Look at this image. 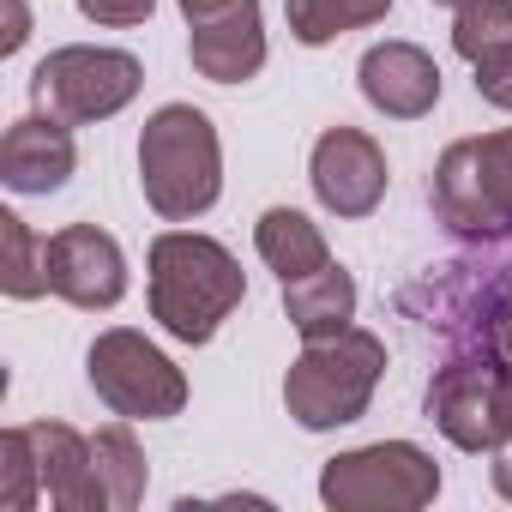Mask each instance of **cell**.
<instances>
[{
    "label": "cell",
    "instance_id": "27",
    "mask_svg": "<svg viewBox=\"0 0 512 512\" xmlns=\"http://www.w3.org/2000/svg\"><path fill=\"white\" fill-rule=\"evenodd\" d=\"M488 458H494V464H488V476H494V494H500V500H512V434H506V440H500Z\"/></svg>",
    "mask_w": 512,
    "mask_h": 512
},
{
    "label": "cell",
    "instance_id": "6",
    "mask_svg": "<svg viewBox=\"0 0 512 512\" xmlns=\"http://www.w3.org/2000/svg\"><path fill=\"white\" fill-rule=\"evenodd\" d=\"M440 494V464L416 440H374L326 458L320 500L332 512H416Z\"/></svg>",
    "mask_w": 512,
    "mask_h": 512
},
{
    "label": "cell",
    "instance_id": "18",
    "mask_svg": "<svg viewBox=\"0 0 512 512\" xmlns=\"http://www.w3.org/2000/svg\"><path fill=\"white\" fill-rule=\"evenodd\" d=\"M386 13H392V0H284L290 37H296L302 49H326V43H338L344 31L380 25Z\"/></svg>",
    "mask_w": 512,
    "mask_h": 512
},
{
    "label": "cell",
    "instance_id": "15",
    "mask_svg": "<svg viewBox=\"0 0 512 512\" xmlns=\"http://www.w3.org/2000/svg\"><path fill=\"white\" fill-rule=\"evenodd\" d=\"M253 247H260V260L278 272V284L332 266V247H326L320 223H314L308 211H296V205H272V211H260V223H253Z\"/></svg>",
    "mask_w": 512,
    "mask_h": 512
},
{
    "label": "cell",
    "instance_id": "12",
    "mask_svg": "<svg viewBox=\"0 0 512 512\" xmlns=\"http://www.w3.org/2000/svg\"><path fill=\"white\" fill-rule=\"evenodd\" d=\"M79 169V151H73V127L55 121V115H25L7 127L0 139V181L13 193H61Z\"/></svg>",
    "mask_w": 512,
    "mask_h": 512
},
{
    "label": "cell",
    "instance_id": "26",
    "mask_svg": "<svg viewBox=\"0 0 512 512\" xmlns=\"http://www.w3.org/2000/svg\"><path fill=\"white\" fill-rule=\"evenodd\" d=\"M494 422H500V440L512 434V356L500 362V386H494Z\"/></svg>",
    "mask_w": 512,
    "mask_h": 512
},
{
    "label": "cell",
    "instance_id": "10",
    "mask_svg": "<svg viewBox=\"0 0 512 512\" xmlns=\"http://www.w3.org/2000/svg\"><path fill=\"white\" fill-rule=\"evenodd\" d=\"M49 290L85 314H103L127 296V253L97 223H67L49 235Z\"/></svg>",
    "mask_w": 512,
    "mask_h": 512
},
{
    "label": "cell",
    "instance_id": "17",
    "mask_svg": "<svg viewBox=\"0 0 512 512\" xmlns=\"http://www.w3.org/2000/svg\"><path fill=\"white\" fill-rule=\"evenodd\" d=\"M91 452H97V476H103V494H109V512H133L145 500V482H151V464H145V446L133 440L127 416L97 428L91 434Z\"/></svg>",
    "mask_w": 512,
    "mask_h": 512
},
{
    "label": "cell",
    "instance_id": "16",
    "mask_svg": "<svg viewBox=\"0 0 512 512\" xmlns=\"http://www.w3.org/2000/svg\"><path fill=\"white\" fill-rule=\"evenodd\" d=\"M284 314H290V326H296L302 344L308 338H332V332H344L356 320V278L338 260L320 266V272H308V278H290L284 284Z\"/></svg>",
    "mask_w": 512,
    "mask_h": 512
},
{
    "label": "cell",
    "instance_id": "21",
    "mask_svg": "<svg viewBox=\"0 0 512 512\" xmlns=\"http://www.w3.org/2000/svg\"><path fill=\"white\" fill-rule=\"evenodd\" d=\"M512 43V0H470L452 19V49L464 61H482L488 49Z\"/></svg>",
    "mask_w": 512,
    "mask_h": 512
},
{
    "label": "cell",
    "instance_id": "23",
    "mask_svg": "<svg viewBox=\"0 0 512 512\" xmlns=\"http://www.w3.org/2000/svg\"><path fill=\"white\" fill-rule=\"evenodd\" d=\"M79 13L91 25H109V31H127V25H145L157 13V0H79Z\"/></svg>",
    "mask_w": 512,
    "mask_h": 512
},
{
    "label": "cell",
    "instance_id": "8",
    "mask_svg": "<svg viewBox=\"0 0 512 512\" xmlns=\"http://www.w3.org/2000/svg\"><path fill=\"white\" fill-rule=\"evenodd\" d=\"M494 350H446V362L428 380V416L458 452H494L500 422H494V386H500Z\"/></svg>",
    "mask_w": 512,
    "mask_h": 512
},
{
    "label": "cell",
    "instance_id": "7",
    "mask_svg": "<svg viewBox=\"0 0 512 512\" xmlns=\"http://www.w3.org/2000/svg\"><path fill=\"white\" fill-rule=\"evenodd\" d=\"M85 374L91 392L127 422H169L187 410V374L133 326L97 332V344L85 350Z\"/></svg>",
    "mask_w": 512,
    "mask_h": 512
},
{
    "label": "cell",
    "instance_id": "9",
    "mask_svg": "<svg viewBox=\"0 0 512 512\" xmlns=\"http://www.w3.org/2000/svg\"><path fill=\"white\" fill-rule=\"evenodd\" d=\"M308 181H314V199L332 217H374L380 199H386V151L362 127H326L314 139Z\"/></svg>",
    "mask_w": 512,
    "mask_h": 512
},
{
    "label": "cell",
    "instance_id": "24",
    "mask_svg": "<svg viewBox=\"0 0 512 512\" xmlns=\"http://www.w3.org/2000/svg\"><path fill=\"white\" fill-rule=\"evenodd\" d=\"M31 37V13H25V0H7V37H0V55H19Z\"/></svg>",
    "mask_w": 512,
    "mask_h": 512
},
{
    "label": "cell",
    "instance_id": "13",
    "mask_svg": "<svg viewBox=\"0 0 512 512\" xmlns=\"http://www.w3.org/2000/svg\"><path fill=\"white\" fill-rule=\"evenodd\" d=\"M187 55H193V73L211 79V85H247L253 73L266 67V25H260V0L223 13V19H205V25H187Z\"/></svg>",
    "mask_w": 512,
    "mask_h": 512
},
{
    "label": "cell",
    "instance_id": "14",
    "mask_svg": "<svg viewBox=\"0 0 512 512\" xmlns=\"http://www.w3.org/2000/svg\"><path fill=\"white\" fill-rule=\"evenodd\" d=\"M31 446L43 464V488L61 512H109L103 476H97V452L79 428L67 422H31Z\"/></svg>",
    "mask_w": 512,
    "mask_h": 512
},
{
    "label": "cell",
    "instance_id": "5",
    "mask_svg": "<svg viewBox=\"0 0 512 512\" xmlns=\"http://www.w3.org/2000/svg\"><path fill=\"white\" fill-rule=\"evenodd\" d=\"M145 85L139 55L127 49H97V43H67L55 55L37 61L31 73V109L55 115L67 127H97L109 115H121Z\"/></svg>",
    "mask_w": 512,
    "mask_h": 512
},
{
    "label": "cell",
    "instance_id": "22",
    "mask_svg": "<svg viewBox=\"0 0 512 512\" xmlns=\"http://www.w3.org/2000/svg\"><path fill=\"white\" fill-rule=\"evenodd\" d=\"M470 67H476V97L512 115V43L488 49V55H482V61H470Z\"/></svg>",
    "mask_w": 512,
    "mask_h": 512
},
{
    "label": "cell",
    "instance_id": "4",
    "mask_svg": "<svg viewBox=\"0 0 512 512\" xmlns=\"http://www.w3.org/2000/svg\"><path fill=\"white\" fill-rule=\"evenodd\" d=\"M428 199H434V217L464 241L506 235L512 229V127L446 145L434 163Z\"/></svg>",
    "mask_w": 512,
    "mask_h": 512
},
{
    "label": "cell",
    "instance_id": "29",
    "mask_svg": "<svg viewBox=\"0 0 512 512\" xmlns=\"http://www.w3.org/2000/svg\"><path fill=\"white\" fill-rule=\"evenodd\" d=\"M434 7H452V13H458V7H470V0H434Z\"/></svg>",
    "mask_w": 512,
    "mask_h": 512
},
{
    "label": "cell",
    "instance_id": "28",
    "mask_svg": "<svg viewBox=\"0 0 512 512\" xmlns=\"http://www.w3.org/2000/svg\"><path fill=\"white\" fill-rule=\"evenodd\" d=\"M235 7H247V0H181V19L187 25H205V19H223Z\"/></svg>",
    "mask_w": 512,
    "mask_h": 512
},
{
    "label": "cell",
    "instance_id": "25",
    "mask_svg": "<svg viewBox=\"0 0 512 512\" xmlns=\"http://www.w3.org/2000/svg\"><path fill=\"white\" fill-rule=\"evenodd\" d=\"M482 350H494V356H512V296H506V302L494 308V326H488Z\"/></svg>",
    "mask_w": 512,
    "mask_h": 512
},
{
    "label": "cell",
    "instance_id": "20",
    "mask_svg": "<svg viewBox=\"0 0 512 512\" xmlns=\"http://www.w3.org/2000/svg\"><path fill=\"white\" fill-rule=\"evenodd\" d=\"M37 488H43V464H37L31 422H25V428L0 434V506H7V512H31Z\"/></svg>",
    "mask_w": 512,
    "mask_h": 512
},
{
    "label": "cell",
    "instance_id": "11",
    "mask_svg": "<svg viewBox=\"0 0 512 512\" xmlns=\"http://www.w3.org/2000/svg\"><path fill=\"white\" fill-rule=\"evenodd\" d=\"M356 85L386 121H422L440 103V67L416 43H374L356 67Z\"/></svg>",
    "mask_w": 512,
    "mask_h": 512
},
{
    "label": "cell",
    "instance_id": "19",
    "mask_svg": "<svg viewBox=\"0 0 512 512\" xmlns=\"http://www.w3.org/2000/svg\"><path fill=\"white\" fill-rule=\"evenodd\" d=\"M0 235H7V266H0V290L13 302H37L49 296V235H37L19 211L0 217Z\"/></svg>",
    "mask_w": 512,
    "mask_h": 512
},
{
    "label": "cell",
    "instance_id": "2",
    "mask_svg": "<svg viewBox=\"0 0 512 512\" xmlns=\"http://www.w3.org/2000/svg\"><path fill=\"white\" fill-rule=\"evenodd\" d=\"M139 187L163 223H193L223 193V145L205 109L163 103L139 133Z\"/></svg>",
    "mask_w": 512,
    "mask_h": 512
},
{
    "label": "cell",
    "instance_id": "3",
    "mask_svg": "<svg viewBox=\"0 0 512 512\" xmlns=\"http://www.w3.org/2000/svg\"><path fill=\"white\" fill-rule=\"evenodd\" d=\"M380 380H386V338L368 326H344L332 338L302 344V356L284 374V404L308 434H326L362 422Z\"/></svg>",
    "mask_w": 512,
    "mask_h": 512
},
{
    "label": "cell",
    "instance_id": "1",
    "mask_svg": "<svg viewBox=\"0 0 512 512\" xmlns=\"http://www.w3.org/2000/svg\"><path fill=\"white\" fill-rule=\"evenodd\" d=\"M145 272H151V320L175 344H211L217 326L247 302L241 260L199 229H163L145 253Z\"/></svg>",
    "mask_w": 512,
    "mask_h": 512
}]
</instances>
